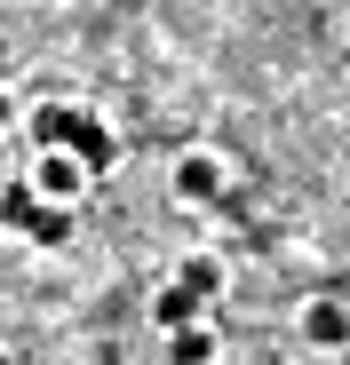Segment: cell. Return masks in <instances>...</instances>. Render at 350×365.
I'll return each instance as SVG.
<instances>
[{
  "label": "cell",
  "mask_w": 350,
  "mask_h": 365,
  "mask_svg": "<svg viewBox=\"0 0 350 365\" xmlns=\"http://www.w3.org/2000/svg\"><path fill=\"white\" fill-rule=\"evenodd\" d=\"M32 135H40V143L80 151L88 175H111V159H120V135H111L96 111H64V103H48V111H32Z\"/></svg>",
  "instance_id": "obj_1"
},
{
  "label": "cell",
  "mask_w": 350,
  "mask_h": 365,
  "mask_svg": "<svg viewBox=\"0 0 350 365\" xmlns=\"http://www.w3.org/2000/svg\"><path fill=\"white\" fill-rule=\"evenodd\" d=\"M88 182H96V175H88V159H80V151L40 143V159H32V191H40V199H64V207H72Z\"/></svg>",
  "instance_id": "obj_2"
},
{
  "label": "cell",
  "mask_w": 350,
  "mask_h": 365,
  "mask_svg": "<svg viewBox=\"0 0 350 365\" xmlns=\"http://www.w3.org/2000/svg\"><path fill=\"white\" fill-rule=\"evenodd\" d=\"M223 191H231V167L215 151H184V159H175V199H184V207H215Z\"/></svg>",
  "instance_id": "obj_3"
},
{
  "label": "cell",
  "mask_w": 350,
  "mask_h": 365,
  "mask_svg": "<svg viewBox=\"0 0 350 365\" xmlns=\"http://www.w3.org/2000/svg\"><path fill=\"white\" fill-rule=\"evenodd\" d=\"M303 341H311V349H350V310H342L334 294L303 302Z\"/></svg>",
  "instance_id": "obj_4"
},
{
  "label": "cell",
  "mask_w": 350,
  "mask_h": 365,
  "mask_svg": "<svg viewBox=\"0 0 350 365\" xmlns=\"http://www.w3.org/2000/svg\"><path fill=\"white\" fill-rule=\"evenodd\" d=\"M199 310H207V302H199L184 278H175V286H159V302H151V326H167V334H175V326H191Z\"/></svg>",
  "instance_id": "obj_5"
},
{
  "label": "cell",
  "mask_w": 350,
  "mask_h": 365,
  "mask_svg": "<svg viewBox=\"0 0 350 365\" xmlns=\"http://www.w3.org/2000/svg\"><path fill=\"white\" fill-rule=\"evenodd\" d=\"M24 238H32V247H64V238H72V207L64 199H40V215H32Z\"/></svg>",
  "instance_id": "obj_6"
},
{
  "label": "cell",
  "mask_w": 350,
  "mask_h": 365,
  "mask_svg": "<svg viewBox=\"0 0 350 365\" xmlns=\"http://www.w3.org/2000/svg\"><path fill=\"white\" fill-rule=\"evenodd\" d=\"M32 215H40V191H32V175H24V182L0 191V230H32Z\"/></svg>",
  "instance_id": "obj_7"
},
{
  "label": "cell",
  "mask_w": 350,
  "mask_h": 365,
  "mask_svg": "<svg viewBox=\"0 0 350 365\" xmlns=\"http://www.w3.org/2000/svg\"><path fill=\"white\" fill-rule=\"evenodd\" d=\"M184 286H191L199 302H215V294H223V262H215V255H191V262H184Z\"/></svg>",
  "instance_id": "obj_8"
},
{
  "label": "cell",
  "mask_w": 350,
  "mask_h": 365,
  "mask_svg": "<svg viewBox=\"0 0 350 365\" xmlns=\"http://www.w3.org/2000/svg\"><path fill=\"white\" fill-rule=\"evenodd\" d=\"M175 357H215V334L207 326H175Z\"/></svg>",
  "instance_id": "obj_9"
},
{
  "label": "cell",
  "mask_w": 350,
  "mask_h": 365,
  "mask_svg": "<svg viewBox=\"0 0 350 365\" xmlns=\"http://www.w3.org/2000/svg\"><path fill=\"white\" fill-rule=\"evenodd\" d=\"M9 119H16V111H9V96H0V128H9Z\"/></svg>",
  "instance_id": "obj_10"
}]
</instances>
